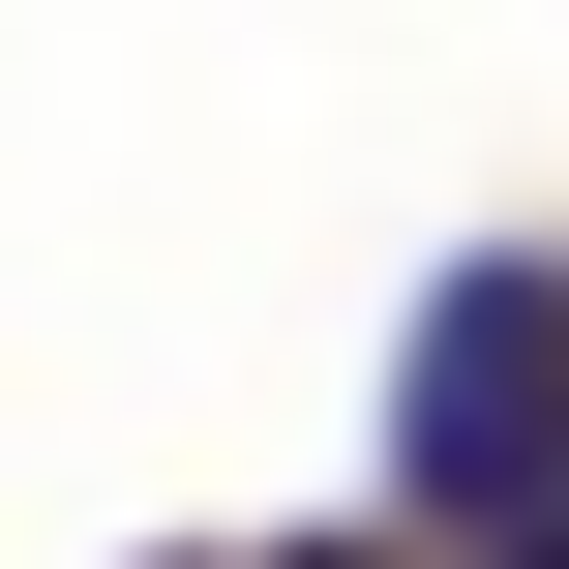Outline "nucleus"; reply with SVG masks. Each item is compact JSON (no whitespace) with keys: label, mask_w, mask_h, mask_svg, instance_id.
<instances>
[{"label":"nucleus","mask_w":569,"mask_h":569,"mask_svg":"<svg viewBox=\"0 0 569 569\" xmlns=\"http://www.w3.org/2000/svg\"><path fill=\"white\" fill-rule=\"evenodd\" d=\"M390 510H420V540L569 510V270H450V300H420V360H390Z\"/></svg>","instance_id":"1"},{"label":"nucleus","mask_w":569,"mask_h":569,"mask_svg":"<svg viewBox=\"0 0 569 569\" xmlns=\"http://www.w3.org/2000/svg\"><path fill=\"white\" fill-rule=\"evenodd\" d=\"M480 569H569V510H510V540H480Z\"/></svg>","instance_id":"2"},{"label":"nucleus","mask_w":569,"mask_h":569,"mask_svg":"<svg viewBox=\"0 0 569 569\" xmlns=\"http://www.w3.org/2000/svg\"><path fill=\"white\" fill-rule=\"evenodd\" d=\"M300 569H390V540H300Z\"/></svg>","instance_id":"3"}]
</instances>
